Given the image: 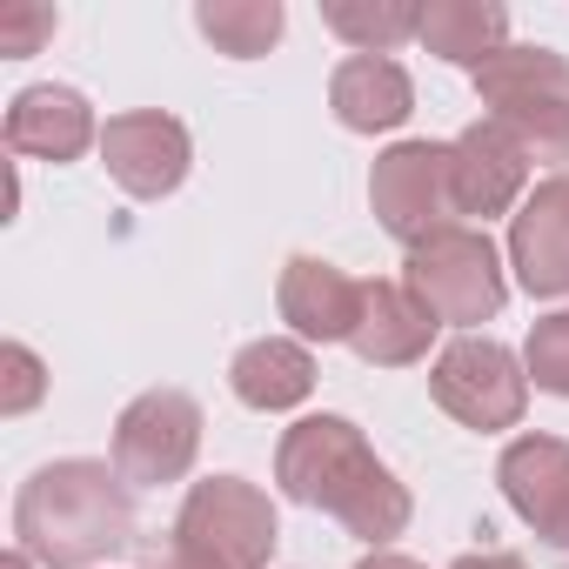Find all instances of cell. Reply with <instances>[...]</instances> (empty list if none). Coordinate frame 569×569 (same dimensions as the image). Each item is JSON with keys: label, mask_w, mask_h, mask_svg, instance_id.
Listing matches in <instances>:
<instances>
[{"label": "cell", "mask_w": 569, "mask_h": 569, "mask_svg": "<svg viewBox=\"0 0 569 569\" xmlns=\"http://www.w3.org/2000/svg\"><path fill=\"white\" fill-rule=\"evenodd\" d=\"M141 569H228V562H214L208 549L168 536V542H148V549H141Z\"/></svg>", "instance_id": "obj_24"}, {"label": "cell", "mask_w": 569, "mask_h": 569, "mask_svg": "<svg viewBox=\"0 0 569 569\" xmlns=\"http://www.w3.org/2000/svg\"><path fill=\"white\" fill-rule=\"evenodd\" d=\"M509 268L536 302L569 296V174H549L522 194L509 221Z\"/></svg>", "instance_id": "obj_11"}, {"label": "cell", "mask_w": 569, "mask_h": 569, "mask_svg": "<svg viewBox=\"0 0 569 569\" xmlns=\"http://www.w3.org/2000/svg\"><path fill=\"white\" fill-rule=\"evenodd\" d=\"M101 141V121L88 108V94L74 88H21L8 108V148L28 161H81Z\"/></svg>", "instance_id": "obj_13"}, {"label": "cell", "mask_w": 569, "mask_h": 569, "mask_svg": "<svg viewBox=\"0 0 569 569\" xmlns=\"http://www.w3.org/2000/svg\"><path fill=\"white\" fill-rule=\"evenodd\" d=\"M194 28L234 54V61H254L281 41V0H201L194 8Z\"/></svg>", "instance_id": "obj_20"}, {"label": "cell", "mask_w": 569, "mask_h": 569, "mask_svg": "<svg viewBox=\"0 0 569 569\" xmlns=\"http://www.w3.org/2000/svg\"><path fill=\"white\" fill-rule=\"evenodd\" d=\"M442 322L409 296V281H362V322L349 336V349L376 369H409L429 356V336Z\"/></svg>", "instance_id": "obj_15"}, {"label": "cell", "mask_w": 569, "mask_h": 569, "mask_svg": "<svg viewBox=\"0 0 569 569\" xmlns=\"http://www.w3.org/2000/svg\"><path fill=\"white\" fill-rule=\"evenodd\" d=\"M201 449V409L181 389H148L114 422V469L128 489H161L194 469Z\"/></svg>", "instance_id": "obj_8"}, {"label": "cell", "mask_w": 569, "mask_h": 569, "mask_svg": "<svg viewBox=\"0 0 569 569\" xmlns=\"http://www.w3.org/2000/svg\"><path fill=\"white\" fill-rule=\"evenodd\" d=\"M522 362H529V382H536L542 396H562V402H569V309L529 329Z\"/></svg>", "instance_id": "obj_21"}, {"label": "cell", "mask_w": 569, "mask_h": 569, "mask_svg": "<svg viewBox=\"0 0 569 569\" xmlns=\"http://www.w3.org/2000/svg\"><path fill=\"white\" fill-rule=\"evenodd\" d=\"M228 382H234V396H241L248 409L281 416V409L309 402V389H316V356H309L302 342H289V336H261V342H248V349L234 356Z\"/></svg>", "instance_id": "obj_17"}, {"label": "cell", "mask_w": 569, "mask_h": 569, "mask_svg": "<svg viewBox=\"0 0 569 569\" xmlns=\"http://www.w3.org/2000/svg\"><path fill=\"white\" fill-rule=\"evenodd\" d=\"M322 21L356 48V54H389L422 34L416 0H322Z\"/></svg>", "instance_id": "obj_19"}, {"label": "cell", "mask_w": 569, "mask_h": 569, "mask_svg": "<svg viewBox=\"0 0 569 569\" xmlns=\"http://www.w3.org/2000/svg\"><path fill=\"white\" fill-rule=\"evenodd\" d=\"M456 208L462 214H509L522 208V181H529V154L482 114L476 128H462L456 141Z\"/></svg>", "instance_id": "obj_14"}, {"label": "cell", "mask_w": 569, "mask_h": 569, "mask_svg": "<svg viewBox=\"0 0 569 569\" xmlns=\"http://www.w3.org/2000/svg\"><path fill=\"white\" fill-rule=\"evenodd\" d=\"M174 536L208 549L214 562L228 569H268L274 542H281V522H274V502L241 482V476H214V482H194L181 516H174Z\"/></svg>", "instance_id": "obj_7"}, {"label": "cell", "mask_w": 569, "mask_h": 569, "mask_svg": "<svg viewBox=\"0 0 569 569\" xmlns=\"http://www.w3.org/2000/svg\"><path fill=\"white\" fill-rule=\"evenodd\" d=\"M281 322H289L302 342H349L362 322V281H349L336 261L296 254L281 268Z\"/></svg>", "instance_id": "obj_12"}, {"label": "cell", "mask_w": 569, "mask_h": 569, "mask_svg": "<svg viewBox=\"0 0 569 569\" xmlns=\"http://www.w3.org/2000/svg\"><path fill=\"white\" fill-rule=\"evenodd\" d=\"M0 369H8V389H0V416H28V409L41 402V389H48L41 356H34L28 342H8V349H0Z\"/></svg>", "instance_id": "obj_22"}, {"label": "cell", "mask_w": 569, "mask_h": 569, "mask_svg": "<svg viewBox=\"0 0 569 569\" xmlns=\"http://www.w3.org/2000/svg\"><path fill=\"white\" fill-rule=\"evenodd\" d=\"M409 296L449 322V329H476V322H496L502 302H509V281H502V261H496V241L482 228H449L422 248H409Z\"/></svg>", "instance_id": "obj_4"}, {"label": "cell", "mask_w": 569, "mask_h": 569, "mask_svg": "<svg viewBox=\"0 0 569 569\" xmlns=\"http://www.w3.org/2000/svg\"><path fill=\"white\" fill-rule=\"evenodd\" d=\"M356 569H422V562H409V556H389V549H376L369 562H356Z\"/></svg>", "instance_id": "obj_26"}, {"label": "cell", "mask_w": 569, "mask_h": 569, "mask_svg": "<svg viewBox=\"0 0 569 569\" xmlns=\"http://www.w3.org/2000/svg\"><path fill=\"white\" fill-rule=\"evenodd\" d=\"M449 569H522V556H509V549H476V556H462V562H449Z\"/></svg>", "instance_id": "obj_25"}, {"label": "cell", "mask_w": 569, "mask_h": 569, "mask_svg": "<svg viewBox=\"0 0 569 569\" xmlns=\"http://www.w3.org/2000/svg\"><path fill=\"white\" fill-rule=\"evenodd\" d=\"M329 108L349 134H389L416 114V88L389 54H349L329 81Z\"/></svg>", "instance_id": "obj_16"}, {"label": "cell", "mask_w": 569, "mask_h": 569, "mask_svg": "<svg viewBox=\"0 0 569 569\" xmlns=\"http://www.w3.org/2000/svg\"><path fill=\"white\" fill-rule=\"evenodd\" d=\"M429 396L462 422V429H516L522 409H529V376L516 369V356L489 336H456L436 369H429Z\"/></svg>", "instance_id": "obj_6"}, {"label": "cell", "mask_w": 569, "mask_h": 569, "mask_svg": "<svg viewBox=\"0 0 569 569\" xmlns=\"http://www.w3.org/2000/svg\"><path fill=\"white\" fill-rule=\"evenodd\" d=\"M369 201H376V221L402 241V248H422L436 234L456 228V148L449 141H402L376 161L369 174Z\"/></svg>", "instance_id": "obj_5"}, {"label": "cell", "mask_w": 569, "mask_h": 569, "mask_svg": "<svg viewBox=\"0 0 569 569\" xmlns=\"http://www.w3.org/2000/svg\"><path fill=\"white\" fill-rule=\"evenodd\" d=\"M101 161H108V174H114L134 201H161V194H174V188L188 181L194 148H188V128H181L174 114L134 108V114H114V121L101 128Z\"/></svg>", "instance_id": "obj_9"}, {"label": "cell", "mask_w": 569, "mask_h": 569, "mask_svg": "<svg viewBox=\"0 0 569 569\" xmlns=\"http://www.w3.org/2000/svg\"><path fill=\"white\" fill-rule=\"evenodd\" d=\"M14 536L48 569H88L134 542V489L114 462H48L14 496Z\"/></svg>", "instance_id": "obj_2"}, {"label": "cell", "mask_w": 569, "mask_h": 569, "mask_svg": "<svg viewBox=\"0 0 569 569\" xmlns=\"http://www.w3.org/2000/svg\"><path fill=\"white\" fill-rule=\"evenodd\" d=\"M54 28H61L54 8H0V54H8V61H28Z\"/></svg>", "instance_id": "obj_23"}, {"label": "cell", "mask_w": 569, "mask_h": 569, "mask_svg": "<svg viewBox=\"0 0 569 569\" xmlns=\"http://www.w3.org/2000/svg\"><path fill=\"white\" fill-rule=\"evenodd\" d=\"M489 121L542 168L569 174V61L549 48H502L476 68Z\"/></svg>", "instance_id": "obj_3"}, {"label": "cell", "mask_w": 569, "mask_h": 569, "mask_svg": "<svg viewBox=\"0 0 569 569\" xmlns=\"http://www.w3.org/2000/svg\"><path fill=\"white\" fill-rule=\"evenodd\" d=\"M274 482L302 509L336 516L362 542H396L409 529V489L376 462L362 429L349 416H309L281 436L274 449Z\"/></svg>", "instance_id": "obj_1"}, {"label": "cell", "mask_w": 569, "mask_h": 569, "mask_svg": "<svg viewBox=\"0 0 569 569\" xmlns=\"http://www.w3.org/2000/svg\"><path fill=\"white\" fill-rule=\"evenodd\" d=\"M416 41L429 54L456 61V68H482V61H496L509 48V14L496 0H429Z\"/></svg>", "instance_id": "obj_18"}, {"label": "cell", "mask_w": 569, "mask_h": 569, "mask_svg": "<svg viewBox=\"0 0 569 569\" xmlns=\"http://www.w3.org/2000/svg\"><path fill=\"white\" fill-rule=\"evenodd\" d=\"M0 569H34V556L28 549H8V556H0Z\"/></svg>", "instance_id": "obj_27"}, {"label": "cell", "mask_w": 569, "mask_h": 569, "mask_svg": "<svg viewBox=\"0 0 569 569\" xmlns=\"http://www.w3.org/2000/svg\"><path fill=\"white\" fill-rule=\"evenodd\" d=\"M509 509L542 536L556 562H569V442L562 436H516L496 462Z\"/></svg>", "instance_id": "obj_10"}]
</instances>
